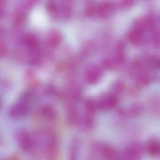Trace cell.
I'll return each mask as SVG.
<instances>
[{
  "label": "cell",
  "instance_id": "cell-1",
  "mask_svg": "<svg viewBox=\"0 0 160 160\" xmlns=\"http://www.w3.org/2000/svg\"><path fill=\"white\" fill-rule=\"evenodd\" d=\"M15 138L19 148L24 153H29L33 149L34 141L29 132L25 130H20L15 135Z\"/></svg>",
  "mask_w": 160,
  "mask_h": 160
},
{
  "label": "cell",
  "instance_id": "cell-4",
  "mask_svg": "<svg viewBox=\"0 0 160 160\" xmlns=\"http://www.w3.org/2000/svg\"><path fill=\"white\" fill-rule=\"evenodd\" d=\"M29 110L27 102L26 100L21 101L11 107L9 111V115L13 118H21L28 113Z\"/></svg>",
  "mask_w": 160,
  "mask_h": 160
},
{
  "label": "cell",
  "instance_id": "cell-2",
  "mask_svg": "<svg viewBox=\"0 0 160 160\" xmlns=\"http://www.w3.org/2000/svg\"><path fill=\"white\" fill-rule=\"evenodd\" d=\"M45 149L46 157L49 160H54L58 154L59 144L56 136L49 133L45 139Z\"/></svg>",
  "mask_w": 160,
  "mask_h": 160
},
{
  "label": "cell",
  "instance_id": "cell-3",
  "mask_svg": "<svg viewBox=\"0 0 160 160\" xmlns=\"http://www.w3.org/2000/svg\"><path fill=\"white\" fill-rule=\"evenodd\" d=\"M142 148L138 143L133 142L126 148L120 160H140Z\"/></svg>",
  "mask_w": 160,
  "mask_h": 160
},
{
  "label": "cell",
  "instance_id": "cell-6",
  "mask_svg": "<svg viewBox=\"0 0 160 160\" xmlns=\"http://www.w3.org/2000/svg\"><path fill=\"white\" fill-rule=\"evenodd\" d=\"M102 155L106 160H120L116 151L114 148L109 146H105L102 149Z\"/></svg>",
  "mask_w": 160,
  "mask_h": 160
},
{
  "label": "cell",
  "instance_id": "cell-10",
  "mask_svg": "<svg viewBox=\"0 0 160 160\" xmlns=\"http://www.w3.org/2000/svg\"><path fill=\"white\" fill-rule=\"evenodd\" d=\"M6 48H5V47H3V48L2 47L1 48V56H3V55H4L6 53Z\"/></svg>",
  "mask_w": 160,
  "mask_h": 160
},
{
  "label": "cell",
  "instance_id": "cell-5",
  "mask_svg": "<svg viewBox=\"0 0 160 160\" xmlns=\"http://www.w3.org/2000/svg\"><path fill=\"white\" fill-rule=\"evenodd\" d=\"M99 71L95 68H91L88 69L85 75V79L89 84H94L99 79Z\"/></svg>",
  "mask_w": 160,
  "mask_h": 160
},
{
  "label": "cell",
  "instance_id": "cell-8",
  "mask_svg": "<svg viewBox=\"0 0 160 160\" xmlns=\"http://www.w3.org/2000/svg\"><path fill=\"white\" fill-rule=\"evenodd\" d=\"M116 99L114 96H109L100 102L99 106L101 109H108L113 107L116 103Z\"/></svg>",
  "mask_w": 160,
  "mask_h": 160
},
{
  "label": "cell",
  "instance_id": "cell-7",
  "mask_svg": "<svg viewBox=\"0 0 160 160\" xmlns=\"http://www.w3.org/2000/svg\"><path fill=\"white\" fill-rule=\"evenodd\" d=\"M147 153L152 157H156L160 154V143L156 141L148 142L147 146Z\"/></svg>",
  "mask_w": 160,
  "mask_h": 160
},
{
  "label": "cell",
  "instance_id": "cell-9",
  "mask_svg": "<svg viewBox=\"0 0 160 160\" xmlns=\"http://www.w3.org/2000/svg\"><path fill=\"white\" fill-rule=\"evenodd\" d=\"M53 110L51 107H46L43 110V114L47 118H52L55 116V112Z\"/></svg>",
  "mask_w": 160,
  "mask_h": 160
}]
</instances>
